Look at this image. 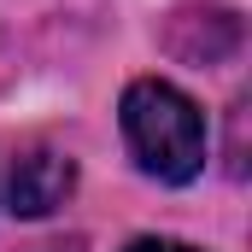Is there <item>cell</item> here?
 Returning <instances> with one entry per match:
<instances>
[{
    "mask_svg": "<svg viewBox=\"0 0 252 252\" xmlns=\"http://www.w3.org/2000/svg\"><path fill=\"white\" fill-rule=\"evenodd\" d=\"M124 141L135 164L158 182H193L205 170V112L193 106L182 88L141 76L124 88Z\"/></svg>",
    "mask_w": 252,
    "mask_h": 252,
    "instance_id": "1",
    "label": "cell"
},
{
    "mask_svg": "<svg viewBox=\"0 0 252 252\" xmlns=\"http://www.w3.org/2000/svg\"><path fill=\"white\" fill-rule=\"evenodd\" d=\"M76 188V164L53 153V147H35V153H24L18 164H12V211L18 217H47V211H59L64 199Z\"/></svg>",
    "mask_w": 252,
    "mask_h": 252,
    "instance_id": "2",
    "label": "cell"
},
{
    "mask_svg": "<svg viewBox=\"0 0 252 252\" xmlns=\"http://www.w3.org/2000/svg\"><path fill=\"white\" fill-rule=\"evenodd\" d=\"M129 252H193V247H182V241H135Z\"/></svg>",
    "mask_w": 252,
    "mask_h": 252,
    "instance_id": "3",
    "label": "cell"
}]
</instances>
